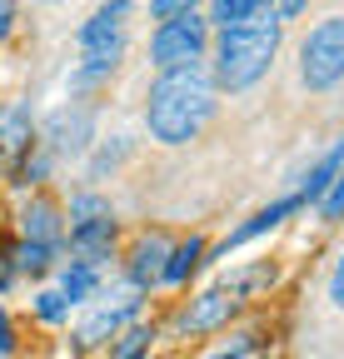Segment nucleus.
I'll list each match as a JSON object with an SVG mask.
<instances>
[{
	"label": "nucleus",
	"mask_w": 344,
	"mask_h": 359,
	"mask_svg": "<svg viewBox=\"0 0 344 359\" xmlns=\"http://www.w3.org/2000/svg\"><path fill=\"white\" fill-rule=\"evenodd\" d=\"M214 115V75L190 60L175 70H160L145 95V125L160 145H190Z\"/></svg>",
	"instance_id": "obj_1"
},
{
	"label": "nucleus",
	"mask_w": 344,
	"mask_h": 359,
	"mask_svg": "<svg viewBox=\"0 0 344 359\" xmlns=\"http://www.w3.org/2000/svg\"><path fill=\"white\" fill-rule=\"evenodd\" d=\"M275 55H280V15L265 11V15L214 35V70L209 75L225 90H249L254 80H265Z\"/></svg>",
	"instance_id": "obj_2"
},
{
	"label": "nucleus",
	"mask_w": 344,
	"mask_h": 359,
	"mask_svg": "<svg viewBox=\"0 0 344 359\" xmlns=\"http://www.w3.org/2000/svg\"><path fill=\"white\" fill-rule=\"evenodd\" d=\"M125 20H130V0H105V6L80 25V70L75 85H95L125 60Z\"/></svg>",
	"instance_id": "obj_3"
},
{
	"label": "nucleus",
	"mask_w": 344,
	"mask_h": 359,
	"mask_svg": "<svg viewBox=\"0 0 344 359\" xmlns=\"http://www.w3.org/2000/svg\"><path fill=\"white\" fill-rule=\"evenodd\" d=\"M299 80L310 90H334L344 80V15L319 20L299 45Z\"/></svg>",
	"instance_id": "obj_4"
},
{
	"label": "nucleus",
	"mask_w": 344,
	"mask_h": 359,
	"mask_svg": "<svg viewBox=\"0 0 344 359\" xmlns=\"http://www.w3.org/2000/svg\"><path fill=\"white\" fill-rule=\"evenodd\" d=\"M205 40H209V20H200L195 11L170 15V20H160L155 35H150V60H155L160 70L190 65V60L205 55Z\"/></svg>",
	"instance_id": "obj_5"
},
{
	"label": "nucleus",
	"mask_w": 344,
	"mask_h": 359,
	"mask_svg": "<svg viewBox=\"0 0 344 359\" xmlns=\"http://www.w3.org/2000/svg\"><path fill=\"white\" fill-rule=\"evenodd\" d=\"M35 150V120H30V105L11 100L0 105V170H20Z\"/></svg>",
	"instance_id": "obj_6"
},
{
	"label": "nucleus",
	"mask_w": 344,
	"mask_h": 359,
	"mask_svg": "<svg viewBox=\"0 0 344 359\" xmlns=\"http://www.w3.org/2000/svg\"><path fill=\"white\" fill-rule=\"evenodd\" d=\"M135 309H140V290H135V285H130V290H120V294H105V299L95 304L90 320H80L75 339H80V344H100L105 334H115L125 320H130Z\"/></svg>",
	"instance_id": "obj_7"
},
{
	"label": "nucleus",
	"mask_w": 344,
	"mask_h": 359,
	"mask_svg": "<svg viewBox=\"0 0 344 359\" xmlns=\"http://www.w3.org/2000/svg\"><path fill=\"white\" fill-rule=\"evenodd\" d=\"M235 309H240V299H235V294H225V290H205V294H195V299H190V309L180 314V330H185V334L220 330V325H230V320H235Z\"/></svg>",
	"instance_id": "obj_8"
},
{
	"label": "nucleus",
	"mask_w": 344,
	"mask_h": 359,
	"mask_svg": "<svg viewBox=\"0 0 344 359\" xmlns=\"http://www.w3.org/2000/svg\"><path fill=\"white\" fill-rule=\"evenodd\" d=\"M70 250H75L85 264L110 259V250H115V219L100 215V219H80V224H70Z\"/></svg>",
	"instance_id": "obj_9"
},
{
	"label": "nucleus",
	"mask_w": 344,
	"mask_h": 359,
	"mask_svg": "<svg viewBox=\"0 0 344 359\" xmlns=\"http://www.w3.org/2000/svg\"><path fill=\"white\" fill-rule=\"evenodd\" d=\"M299 205H305L299 195H284V200L265 205L260 215H249V219L240 224V230H230V235H225V255H230V250H240V245H249L254 235H270V230H280V224H284V219H289V215H294Z\"/></svg>",
	"instance_id": "obj_10"
},
{
	"label": "nucleus",
	"mask_w": 344,
	"mask_h": 359,
	"mask_svg": "<svg viewBox=\"0 0 344 359\" xmlns=\"http://www.w3.org/2000/svg\"><path fill=\"white\" fill-rule=\"evenodd\" d=\"M170 245L165 235H140L135 240V250H130V285L135 290H145V285H155L160 275H165V259H170Z\"/></svg>",
	"instance_id": "obj_11"
},
{
	"label": "nucleus",
	"mask_w": 344,
	"mask_h": 359,
	"mask_svg": "<svg viewBox=\"0 0 344 359\" xmlns=\"http://www.w3.org/2000/svg\"><path fill=\"white\" fill-rule=\"evenodd\" d=\"M20 235L35 240V245H65V224H60V210L50 200H30L25 215H20Z\"/></svg>",
	"instance_id": "obj_12"
},
{
	"label": "nucleus",
	"mask_w": 344,
	"mask_h": 359,
	"mask_svg": "<svg viewBox=\"0 0 344 359\" xmlns=\"http://www.w3.org/2000/svg\"><path fill=\"white\" fill-rule=\"evenodd\" d=\"M339 170H344V140H334V145L310 165V175L299 180V190H294V195L305 200V205H319V200H324V190L334 185V175H339Z\"/></svg>",
	"instance_id": "obj_13"
},
{
	"label": "nucleus",
	"mask_w": 344,
	"mask_h": 359,
	"mask_svg": "<svg viewBox=\"0 0 344 359\" xmlns=\"http://www.w3.org/2000/svg\"><path fill=\"white\" fill-rule=\"evenodd\" d=\"M275 11V0H209V25L214 30H230V25H245L254 15Z\"/></svg>",
	"instance_id": "obj_14"
},
{
	"label": "nucleus",
	"mask_w": 344,
	"mask_h": 359,
	"mask_svg": "<svg viewBox=\"0 0 344 359\" xmlns=\"http://www.w3.org/2000/svg\"><path fill=\"white\" fill-rule=\"evenodd\" d=\"M200 259H205V240L200 235H190V240H180L175 250H170V259H165V285H185L195 269H200Z\"/></svg>",
	"instance_id": "obj_15"
},
{
	"label": "nucleus",
	"mask_w": 344,
	"mask_h": 359,
	"mask_svg": "<svg viewBox=\"0 0 344 359\" xmlns=\"http://www.w3.org/2000/svg\"><path fill=\"white\" fill-rule=\"evenodd\" d=\"M85 135H90V115L85 110H60L55 120H50V145H55V155H65V150H85Z\"/></svg>",
	"instance_id": "obj_16"
},
{
	"label": "nucleus",
	"mask_w": 344,
	"mask_h": 359,
	"mask_svg": "<svg viewBox=\"0 0 344 359\" xmlns=\"http://www.w3.org/2000/svg\"><path fill=\"white\" fill-rule=\"evenodd\" d=\"M95 285H100V275H95V264H85V259H70V264L60 269V294H65L70 304L90 299V294H95Z\"/></svg>",
	"instance_id": "obj_17"
},
{
	"label": "nucleus",
	"mask_w": 344,
	"mask_h": 359,
	"mask_svg": "<svg viewBox=\"0 0 344 359\" xmlns=\"http://www.w3.org/2000/svg\"><path fill=\"white\" fill-rule=\"evenodd\" d=\"M265 285H275V264L270 259H260V264H249V269H235V275H225V294H235V299H249L254 290H265Z\"/></svg>",
	"instance_id": "obj_18"
},
{
	"label": "nucleus",
	"mask_w": 344,
	"mask_h": 359,
	"mask_svg": "<svg viewBox=\"0 0 344 359\" xmlns=\"http://www.w3.org/2000/svg\"><path fill=\"white\" fill-rule=\"evenodd\" d=\"M60 250L55 245H35V240H20L15 250H11V259H15V269H25V275H40L50 259H55Z\"/></svg>",
	"instance_id": "obj_19"
},
{
	"label": "nucleus",
	"mask_w": 344,
	"mask_h": 359,
	"mask_svg": "<svg viewBox=\"0 0 344 359\" xmlns=\"http://www.w3.org/2000/svg\"><path fill=\"white\" fill-rule=\"evenodd\" d=\"M35 314H40L46 325H60L65 314H70V299H65L60 290H40V294H35Z\"/></svg>",
	"instance_id": "obj_20"
},
{
	"label": "nucleus",
	"mask_w": 344,
	"mask_h": 359,
	"mask_svg": "<svg viewBox=\"0 0 344 359\" xmlns=\"http://www.w3.org/2000/svg\"><path fill=\"white\" fill-rule=\"evenodd\" d=\"M315 210H319V219H329V224H339V219H344V170L334 175V185L324 190V200H319Z\"/></svg>",
	"instance_id": "obj_21"
},
{
	"label": "nucleus",
	"mask_w": 344,
	"mask_h": 359,
	"mask_svg": "<svg viewBox=\"0 0 344 359\" xmlns=\"http://www.w3.org/2000/svg\"><path fill=\"white\" fill-rule=\"evenodd\" d=\"M150 339H155V330H125L120 344H115V359H145Z\"/></svg>",
	"instance_id": "obj_22"
},
{
	"label": "nucleus",
	"mask_w": 344,
	"mask_h": 359,
	"mask_svg": "<svg viewBox=\"0 0 344 359\" xmlns=\"http://www.w3.org/2000/svg\"><path fill=\"white\" fill-rule=\"evenodd\" d=\"M100 215H110V205H105L100 195H75V200H70V224H80V219H100Z\"/></svg>",
	"instance_id": "obj_23"
},
{
	"label": "nucleus",
	"mask_w": 344,
	"mask_h": 359,
	"mask_svg": "<svg viewBox=\"0 0 344 359\" xmlns=\"http://www.w3.org/2000/svg\"><path fill=\"white\" fill-rule=\"evenodd\" d=\"M185 11H195V0H150V15H155V20H170V15H185Z\"/></svg>",
	"instance_id": "obj_24"
},
{
	"label": "nucleus",
	"mask_w": 344,
	"mask_h": 359,
	"mask_svg": "<svg viewBox=\"0 0 344 359\" xmlns=\"http://www.w3.org/2000/svg\"><path fill=\"white\" fill-rule=\"evenodd\" d=\"M11 349H15V325H11L6 304H0V354H11Z\"/></svg>",
	"instance_id": "obj_25"
},
{
	"label": "nucleus",
	"mask_w": 344,
	"mask_h": 359,
	"mask_svg": "<svg viewBox=\"0 0 344 359\" xmlns=\"http://www.w3.org/2000/svg\"><path fill=\"white\" fill-rule=\"evenodd\" d=\"M310 11V0H275V15L280 20H294V15H305Z\"/></svg>",
	"instance_id": "obj_26"
},
{
	"label": "nucleus",
	"mask_w": 344,
	"mask_h": 359,
	"mask_svg": "<svg viewBox=\"0 0 344 359\" xmlns=\"http://www.w3.org/2000/svg\"><path fill=\"white\" fill-rule=\"evenodd\" d=\"M329 299L344 309V255H339V264H334V275H329Z\"/></svg>",
	"instance_id": "obj_27"
},
{
	"label": "nucleus",
	"mask_w": 344,
	"mask_h": 359,
	"mask_svg": "<svg viewBox=\"0 0 344 359\" xmlns=\"http://www.w3.org/2000/svg\"><path fill=\"white\" fill-rule=\"evenodd\" d=\"M11 25H15V0H0V45H6Z\"/></svg>",
	"instance_id": "obj_28"
},
{
	"label": "nucleus",
	"mask_w": 344,
	"mask_h": 359,
	"mask_svg": "<svg viewBox=\"0 0 344 359\" xmlns=\"http://www.w3.org/2000/svg\"><path fill=\"white\" fill-rule=\"evenodd\" d=\"M46 6H55V0H46Z\"/></svg>",
	"instance_id": "obj_29"
}]
</instances>
